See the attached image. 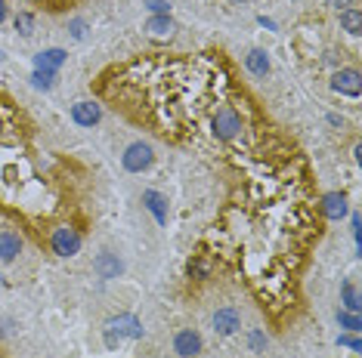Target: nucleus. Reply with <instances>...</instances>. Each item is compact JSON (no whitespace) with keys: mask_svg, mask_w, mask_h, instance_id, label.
<instances>
[{"mask_svg":"<svg viewBox=\"0 0 362 358\" xmlns=\"http://www.w3.org/2000/svg\"><path fill=\"white\" fill-rule=\"evenodd\" d=\"M146 334L143 330V321L136 315H118V318H109L102 328V337H105V346L115 349L121 340H140Z\"/></svg>","mask_w":362,"mask_h":358,"instance_id":"1","label":"nucleus"},{"mask_svg":"<svg viewBox=\"0 0 362 358\" xmlns=\"http://www.w3.org/2000/svg\"><path fill=\"white\" fill-rule=\"evenodd\" d=\"M210 130H214V136L220 139V142H233V139L242 136L245 121H242V115L233 105H220V109L210 115Z\"/></svg>","mask_w":362,"mask_h":358,"instance_id":"2","label":"nucleus"},{"mask_svg":"<svg viewBox=\"0 0 362 358\" xmlns=\"http://www.w3.org/2000/svg\"><path fill=\"white\" fill-rule=\"evenodd\" d=\"M152 161H155V151L149 142H130L121 155V164L127 173H143V170L152 167Z\"/></svg>","mask_w":362,"mask_h":358,"instance_id":"3","label":"nucleus"},{"mask_svg":"<svg viewBox=\"0 0 362 358\" xmlns=\"http://www.w3.org/2000/svg\"><path fill=\"white\" fill-rule=\"evenodd\" d=\"M50 247L56 256H75L78 250H81V235H78V229H71V225H62V229L53 232Z\"/></svg>","mask_w":362,"mask_h":358,"instance_id":"4","label":"nucleus"},{"mask_svg":"<svg viewBox=\"0 0 362 358\" xmlns=\"http://www.w3.org/2000/svg\"><path fill=\"white\" fill-rule=\"evenodd\" d=\"M332 90L341 93V96L356 99L359 93H362V75H359V68H341V71H334Z\"/></svg>","mask_w":362,"mask_h":358,"instance_id":"5","label":"nucleus"},{"mask_svg":"<svg viewBox=\"0 0 362 358\" xmlns=\"http://www.w3.org/2000/svg\"><path fill=\"white\" fill-rule=\"evenodd\" d=\"M102 117V105L93 102V99H81V102L71 105V121L78 127H96Z\"/></svg>","mask_w":362,"mask_h":358,"instance_id":"6","label":"nucleus"},{"mask_svg":"<svg viewBox=\"0 0 362 358\" xmlns=\"http://www.w3.org/2000/svg\"><path fill=\"white\" fill-rule=\"evenodd\" d=\"M174 352L180 358H195L201 352V334L199 330H180L174 337Z\"/></svg>","mask_w":362,"mask_h":358,"instance_id":"7","label":"nucleus"},{"mask_svg":"<svg viewBox=\"0 0 362 358\" xmlns=\"http://www.w3.org/2000/svg\"><path fill=\"white\" fill-rule=\"evenodd\" d=\"M93 272L102 278V281H111V278H118V275L124 272V263L118 260V254H111V250H102V254L93 260Z\"/></svg>","mask_w":362,"mask_h":358,"instance_id":"8","label":"nucleus"},{"mask_svg":"<svg viewBox=\"0 0 362 358\" xmlns=\"http://www.w3.org/2000/svg\"><path fill=\"white\" fill-rule=\"evenodd\" d=\"M239 328H242V315L235 312L233 306L217 309V312H214V330H217L220 337H233Z\"/></svg>","mask_w":362,"mask_h":358,"instance_id":"9","label":"nucleus"},{"mask_svg":"<svg viewBox=\"0 0 362 358\" xmlns=\"http://www.w3.org/2000/svg\"><path fill=\"white\" fill-rule=\"evenodd\" d=\"M65 59H69V53L59 50V46H50V50H41L35 56V68L37 71H53V75H56V71L65 65Z\"/></svg>","mask_w":362,"mask_h":358,"instance_id":"10","label":"nucleus"},{"mask_svg":"<svg viewBox=\"0 0 362 358\" xmlns=\"http://www.w3.org/2000/svg\"><path fill=\"white\" fill-rule=\"evenodd\" d=\"M322 214H325V220H344L347 216V195L344 191H328V195H322Z\"/></svg>","mask_w":362,"mask_h":358,"instance_id":"11","label":"nucleus"},{"mask_svg":"<svg viewBox=\"0 0 362 358\" xmlns=\"http://www.w3.org/2000/svg\"><path fill=\"white\" fill-rule=\"evenodd\" d=\"M143 207L155 216L158 225H168V198H164L161 191H155V189L143 191Z\"/></svg>","mask_w":362,"mask_h":358,"instance_id":"12","label":"nucleus"},{"mask_svg":"<svg viewBox=\"0 0 362 358\" xmlns=\"http://www.w3.org/2000/svg\"><path fill=\"white\" fill-rule=\"evenodd\" d=\"M174 31H177V25H174V19L170 16H149V22H146V35L149 37H155V41H170Z\"/></svg>","mask_w":362,"mask_h":358,"instance_id":"13","label":"nucleus"},{"mask_svg":"<svg viewBox=\"0 0 362 358\" xmlns=\"http://www.w3.org/2000/svg\"><path fill=\"white\" fill-rule=\"evenodd\" d=\"M22 250V238L12 235V232H0V260L3 263H12Z\"/></svg>","mask_w":362,"mask_h":358,"instance_id":"14","label":"nucleus"},{"mask_svg":"<svg viewBox=\"0 0 362 358\" xmlns=\"http://www.w3.org/2000/svg\"><path fill=\"white\" fill-rule=\"evenodd\" d=\"M245 68L251 71L254 77H266L269 75V56H266V50H251L245 56Z\"/></svg>","mask_w":362,"mask_h":358,"instance_id":"15","label":"nucleus"},{"mask_svg":"<svg viewBox=\"0 0 362 358\" xmlns=\"http://www.w3.org/2000/svg\"><path fill=\"white\" fill-rule=\"evenodd\" d=\"M341 28H344L350 37L362 35V12H359V6H350V10L341 12Z\"/></svg>","mask_w":362,"mask_h":358,"instance_id":"16","label":"nucleus"},{"mask_svg":"<svg viewBox=\"0 0 362 358\" xmlns=\"http://www.w3.org/2000/svg\"><path fill=\"white\" fill-rule=\"evenodd\" d=\"M341 303H344L347 312H359L362 300H359V288H356V281H344V288H341Z\"/></svg>","mask_w":362,"mask_h":358,"instance_id":"17","label":"nucleus"},{"mask_svg":"<svg viewBox=\"0 0 362 358\" xmlns=\"http://www.w3.org/2000/svg\"><path fill=\"white\" fill-rule=\"evenodd\" d=\"M338 324L347 330V334H359V328H362L359 312H347V309H341L338 312Z\"/></svg>","mask_w":362,"mask_h":358,"instance_id":"18","label":"nucleus"},{"mask_svg":"<svg viewBox=\"0 0 362 358\" xmlns=\"http://www.w3.org/2000/svg\"><path fill=\"white\" fill-rule=\"evenodd\" d=\"M28 81H31V87L35 90H53L56 87V75H53V71H37L35 68V75H31Z\"/></svg>","mask_w":362,"mask_h":358,"instance_id":"19","label":"nucleus"},{"mask_svg":"<svg viewBox=\"0 0 362 358\" xmlns=\"http://www.w3.org/2000/svg\"><path fill=\"white\" fill-rule=\"evenodd\" d=\"M16 31L22 37L35 35V16H31V12H19V16H16Z\"/></svg>","mask_w":362,"mask_h":358,"instance_id":"20","label":"nucleus"},{"mask_svg":"<svg viewBox=\"0 0 362 358\" xmlns=\"http://www.w3.org/2000/svg\"><path fill=\"white\" fill-rule=\"evenodd\" d=\"M143 3H146V10L152 12V16H170L168 0H143Z\"/></svg>","mask_w":362,"mask_h":358,"instance_id":"21","label":"nucleus"},{"mask_svg":"<svg viewBox=\"0 0 362 358\" xmlns=\"http://www.w3.org/2000/svg\"><path fill=\"white\" fill-rule=\"evenodd\" d=\"M189 275L192 278H208L210 275V263H205V260H195V263H189Z\"/></svg>","mask_w":362,"mask_h":358,"instance_id":"22","label":"nucleus"},{"mask_svg":"<svg viewBox=\"0 0 362 358\" xmlns=\"http://www.w3.org/2000/svg\"><path fill=\"white\" fill-rule=\"evenodd\" d=\"M69 31H71V37H75V41H84V37H87V22H84V19H71Z\"/></svg>","mask_w":362,"mask_h":358,"instance_id":"23","label":"nucleus"},{"mask_svg":"<svg viewBox=\"0 0 362 358\" xmlns=\"http://www.w3.org/2000/svg\"><path fill=\"white\" fill-rule=\"evenodd\" d=\"M248 346H251V352H263V349H266V337H263L260 330H251V334H248Z\"/></svg>","mask_w":362,"mask_h":358,"instance_id":"24","label":"nucleus"},{"mask_svg":"<svg viewBox=\"0 0 362 358\" xmlns=\"http://www.w3.org/2000/svg\"><path fill=\"white\" fill-rule=\"evenodd\" d=\"M338 346H347V349H353V352H362V343H359L356 334H341L338 337Z\"/></svg>","mask_w":362,"mask_h":358,"instance_id":"25","label":"nucleus"},{"mask_svg":"<svg viewBox=\"0 0 362 358\" xmlns=\"http://www.w3.org/2000/svg\"><path fill=\"white\" fill-rule=\"evenodd\" d=\"M353 3H356V0H325V6H332V10H338V12L350 10Z\"/></svg>","mask_w":362,"mask_h":358,"instance_id":"26","label":"nucleus"},{"mask_svg":"<svg viewBox=\"0 0 362 358\" xmlns=\"http://www.w3.org/2000/svg\"><path fill=\"white\" fill-rule=\"evenodd\" d=\"M257 22H260V25H266V28H269V31H275V22H273V19H266V16H260V19H257Z\"/></svg>","mask_w":362,"mask_h":358,"instance_id":"27","label":"nucleus"},{"mask_svg":"<svg viewBox=\"0 0 362 358\" xmlns=\"http://www.w3.org/2000/svg\"><path fill=\"white\" fill-rule=\"evenodd\" d=\"M3 19H6V0H0V25H3Z\"/></svg>","mask_w":362,"mask_h":358,"instance_id":"28","label":"nucleus"},{"mask_svg":"<svg viewBox=\"0 0 362 358\" xmlns=\"http://www.w3.org/2000/svg\"><path fill=\"white\" fill-rule=\"evenodd\" d=\"M229 3H235V6H242V3H248V0H229Z\"/></svg>","mask_w":362,"mask_h":358,"instance_id":"29","label":"nucleus"},{"mask_svg":"<svg viewBox=\"0 0 362 358\" xmlns=\"http://www.w3.org/2000/svg\"><path fill=\"white\" fill-rule=\"evenodd\" d=\"M0 59H3V53H0Z\"/></svg>","mask_w":362,"mask_h":358,"instance_id":"30","label":"nucleus"}]
</instances>
